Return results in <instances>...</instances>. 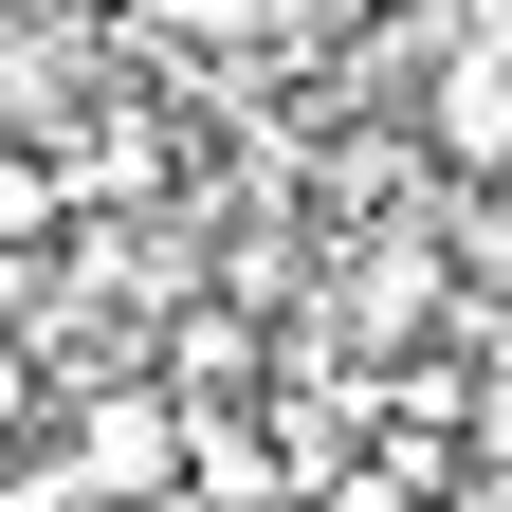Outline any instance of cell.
Instances as JSON below:
<instances>
[{
	"instance_id": "obj_1",
	"label": "cell",
	"mask_w": 512,
	"mask_h": 512,
	"mask_svg": "<svg viewBox=\"0 0 512 512\" xmlns=\"http://www.w3.org/2000/svg\"><path fill=\"white\" fill-rule=\"evenodd\" d=\"M421 74V165L439 183H512V55L458 37V55H403Z\"/></svg>"
},
{
	"instance_id": "obj_2",
	"label": "cell",
	"mask_w": 512,
	"mask_h": 512,
	"mask_svg": "<svg viewBox=\"0 0 512 512\" xmlns=\"http://www.w3.org/2000/svg\"><path fill=\"white\" fill-rule=\"evenodd\" d=\"M92 476H183V421H165V384L92 403Z\"/></svg>"
},
{
	"instance_id": "obj_3",
	"label": "cell",
	"mask_w": 512,
	"mask_h": 512,
	"mask_svg": "<svg viewBox=\"0 0 512 512\" xmlns=\"http://www.w3.org/2000/svg\"><path fill=\"white\" fill-rule=\"evenodd\" d=\"M37 220H55V165L19 147V128H0V238H37Z\"/></svg>"
},
{
	"instance_id": "obj_4",
	"label": "cell",
	"mask_w": 512,
	"mask_h": 512,
	"mask_svg": "<svg viewBox=\"0 0 512 512\" xmlns=\"http://www.w3.org/2000/svg\"><path fill=\"white\" fill-rule=\"evenodd\" d=\"M147 19H165V37H256L275 0H147Z\"/></svg>"
},
{
	"instance_id": "obj_5",
	"label": "cell",
	"mask_w": 512,
	"mask_h": 512,
	"mask_svg": "<svg viewBox=\"0 0 512 512\" xmlns=\"http://www.w3.org/2000/svg\"><path fill=\"white\" fill-rule=\"evenodd\" d=\"M19 421H37V348L0 330V439H19Z\"/></svg>"
},
{
	"instance_id": "obj_6",
	"label": "cell",
	"mask_w": 512,
	"mask_h": 512,
	"mask_svg": "<svg viewBox=\"0 0 512 512\" xmlns=\"http://www.w3.org/2000/svg\"><path fill=\"white\" fill-rule=\"evenodd\" d=\"M275 19H311V37H348V19H384V0H275Z\"/></svg>"
}]
</instances>
